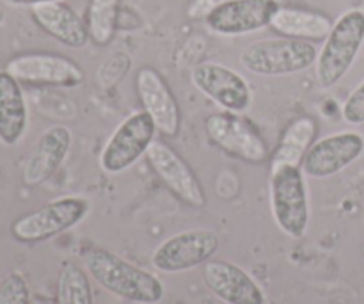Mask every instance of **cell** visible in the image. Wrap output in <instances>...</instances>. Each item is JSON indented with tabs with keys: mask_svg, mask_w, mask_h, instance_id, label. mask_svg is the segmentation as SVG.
<instances>
[{
	"mask_svg": "<svg viewBox=\"0 0 364 304\" xmlns=\"http://www.w3.org/2000/svg\"><path fill=\"white\" fill-rule=\"evenodd\" d=\"M55 304H92L91 281L75 263H66L57 280Z\"/></svg>",
	"mask_w": 364,
	"mask_h": 304,
	"instance_id": "obj_22",
	"label": "cell"
},
{
	"mask_svg": "<svg viewBox=\"0 0 364 304\" xmlns=\"http://www.w3.org/2000/svg\"><path fill=\"white\" fill-rule=\"evenodd\" d=\"M219 249V237L206 228H194L160 242L151 256L156 271L166 274L187 273L213 258Z\"/></svg>",
	"mask_w": 364,
	"mask_h": 304,
	"instance_id": "obj_8",
	"label": "cell"
},
{
	"mask_svg": "<svg viewBox=\"0 0 364 304\" xmlns=\"http://www.w3.org/2000/svg\"><path fill=\"white\" fill-rule=\"evenodd\" d=\"M146 160L156 177L180 201L192 209H203L206 205V194L192 167L178 155L169 145L155 139L146 152Z\"/></svg>",
	"mask_w": 364,
	"mask_h": 304,
	"instance_id": "obj_11",
	"label": "cell"
},
{
	"mask_svg": "<svg viewBox=\"0 0 364 304\" xmlns=\"http://www.w3.org/2000/svg\"><path fill=\"white\" fill-rule=\"evenodd\" d=\"M191 80L198 91L226 112L242 114L251 107V85L233 68L206 61L192 70Z\"/></svg>",
	"mask_w": 364,
	"mask_h": 304,
	"instance_id": "obj_9",
	"label": "cell"
},
{
	"mask_svg": "<svg viewBox=\"0 0 364 304\" xmlns=\"http://www.w3.org/2000/svg\"><path fill=\"white\" fill-rule=\"evenodd\" d=\"M277 0H228L205 18V25L217 36H245L270 27L279 9Z\"/></svg>",
	"mask_w": 364,
	"mask_h": 304,
	"instance_id": "obj_13",
	"label": "cell"
},
{
	"mask_svg": "<svg viewBox=\"0 0 364 304\" xmlns=\"http://www.w3.org/2000/svg\"><path fill=\"white\" fill-rule=\"evenodd\" d=\"M135 89L142 110L149 114L156 130L164 137H176L181 130V109L166 78L151 66H144L135 75Z\"/></svg>",
	"mask_w": 364,
	"mask_h": 304,
	"instance_id": "obj_14",
	"label": "cell"
},
{
	"mask_svg": "<svg viewBox=\"0 0 364 304\" xmlns=\"http://www.w3.org/2000/svg\"><path fill=\"white\" fill-rule=\"evenodd\" d=\"M318 48L304 39L274 38L251 43L242 52L240 64L259 77H284L301 73L316 64Z\"/></svg>",
	"mask_w": 364,
	"mask_h": 304,
	"instance_id": "obj_4",
	"label": "cell"
},
{
	"mask_svg": "<svg viewBox=\"0 0 364 304\" xmlns=\"http://www.w3.org/2000/svg\"><path fill=\"white\" fill-rule=\"evenodd\" d=\"M119 21V0H91L87 11L89 39L96 46L112 43Z\"/></svg>",
	"mask_w": 364,
	"mask_h": 304,
	"instance_id": "obj_21",
	"label": "cell"
},
{
	"mask_svg": "<svg viewBox=\"0 0 364 304\" xmlns=\"http://www.w3.org/2000/svg\"><path fill=\"white\" fill-rule=\"evenodd\" d=\"M87 199L82 196H64L34 212L18 217L11 226V234L18 242L38 244L75 228L87 217Z\"/></svg>",
	"mask_w": 364,
	"mask_h": 304,
	"instance_id": "obj_5",
	"label": "cell"
},
{
	"mask_svg": "<svg viewBox=\"0 0 364 304\" xmlns=\"http://www.w3.org/2000/svg\"><path fill=\"white\" fill-rule=\"evenodd\" d=\"M361 255H363V258H364V246L361 248Z\"/></svg>",
	"mask_w": 364,
	"mask_h": 304,
	"instance_id": "obj_28",
	"label": "cell"
},
{
	"mask_svg": "<svg viewBox=\"0 0 364 304\" xmlns=\"http://www.w3.org/2000/svg\"><path fill=\"white\" fill-rule=\"evenodd\" d=\"M364 45V9H348L333 23L329 36L316 57V78L323 89L336 85L354 61L358 59Z\"/></svg>",
	"mask_w": 364,
	"mask_h": 304,
	"instance_id": "obj_2",
	"label": "cell"
},
{
	"mask_svg": "<svg viewBox=\"0 0 364 304\" xmlns=\"http://www.w3.org/2000/svg\"><path fill=\"white\" fill-rule=\"evenodd\" d=\"M34 23L45 34L70 48H84L89 39L87 23L77 14L73 7L64 2H46L31 7Z\"/></svg>",
	"mask_w": 364,
	"mask_h": 304,
	"instance_id": "obj_17",
	"label": "cell"
},
{
	"mask_svg": "<svg viewBox=\"0 0 364 304\" xmlns=\"http://www.w3.org/2000/svg\"><path fill=\"white\" fill-rule=\"evenodd\" d=\"M334 21L318 11L299 9V7H279L270 21V28L283 38L304 39V41H323L329 36Z\"/></svg>",
	"mask_w": 364,
	"mask_h": 304,
	"instance_id": "obj_19",
	"label": "cell"
},
{
	"mask_svg": "<svg viewBox=\"0 0 364 304\" xmlns=\"http://www.w3.org/2000/svg\"><path fill=\"white\" fill-rule=\"evenodd\" d=\"M4 21H6V11H4V7H0V27L4 25Z\"/></svg>",
	"mask_w": 364,
	"mask_h": 304,
	"instance_id": "obj_27",
	"label": "cell"
},
{
	"mask_svg": "<svg viewBox=\"0 0 364 304\" xmlns=\"http://www.w3.org/2000/svg\"><path fill=\"white\" fill-rule=\"evenodd\" d=\"M28 127V107L21 82L0 70V145L16 146Z\"/></svg>",
	"mask_w": 364,
	"mask_h": 304,
	"instance_id": "obj_18",
	"label": "cell"
},
{
	"mask_svg": "<svg viewBox=\"0 0 364 304\" xmlns=\"http://www.w3.org/2000/svg\"><path fill=\"white\" fill-rule=\"evenodd\" d=\"M341 116L348 125H364V80L345 100Z\"/></svg>",
	"mask_w": 364,
	"mask_h": 304,
	"instance_id": "obj_24",
	"label": "cell"
},
{
	"mask_svg": "<svg viewBox=\"0 0 364 304\" xmlns=\"http://www.w3.org/2000/svg\"><path fill=\"white\" fill-rule=\"evenodd\" d=\"M205 132L210 141L228 155L247 164H265L269 146L258 128L240 114L215 112L205 120Z\"/></svg>",
	"mask_w": 364,
	"mask_h": 304,
	"instance_id": "obj_7",
	"label": "cell"
},
{
	"mask_svg": "<svg viewBox=\"0 0 364 304\" xmlns=\"http://www.w3.org/2000/svg\"><path fill=\"white\" fill-rule=\"evenodd\" d=\"M316 121L313 117L302 116L291 121L281 134L279 142L276 146L270 167L279 166H297L301 167L306 153L309 152L316 137Z\"/></svg>",
	"mask_w": 364,
	"mask_h": 304,
	"instance_id": "obj_20",
	"label": "cell"
},
{
	"mask_svg": "<svg viewBox=\"0 0 364 304\" xmlns=\"http://www.w3.org/2000/svg\"><path fill=\"white\" fill-rule=\"evenodd\" d=\"M84 266L100 287L130 303L156 304L166 294L160 278L139 269L109 249L91 248L85 251Z\"/></svg>",
	"mask_w": 364,
	"mask_h": 304,
	"instance_id": "obj_1",
	"label": "cell"
},
{
	"mask_svg": "<svg viewBox=\"0 0 364 304\" xmlns=\"http://www.w3.org/2000/svg\"><path fill=\"white\" fill-rule=\"evenodd\" d=\"M6 70L16 80L32 85L52 88H78L84 84L85 73L70 57L57 53H21L6 64Z\"/></svg>",
	"mask_w": 364,
	"mask_h": 304,
	"instance_id": "obj_10",
	"label": "cell"
},
{
	"mask_svg": "<svg viewBox=\"0 0 364 304\" xmlns=\"http://www.w3.org/2000/svg\"><path fill=\"white\" fill-rule=\"evenodd\" d=\"M28 285L20 273H11L0 283V304H28Z\"/></svg>",
	"mask_w": 364,
	"mask_h": 304,
	"instance_id": "obj_23",
	"label": "cell"
},
{
	"mask_svg": "<svg viewBox=\"0 0 364 304\" xmlns=\"http://www.w3.org/2000/svg\"><path fill=\"white\" fill-rule=\"evenodd\" d=\"M11 6H25L32 7L38 6V4H46V2H64V0H7Z\"/></svg>",
	"mask_w": 364,
	"mask_h": 304,
	"instance_id": "obj_26",
	"label": "cell"
},
{
	"mask_svg": "<svg viewBox=\"0 0 364 304\" xmlns=\"http://www.w3.org/2000/svg\"><path fill=\"white\" fill-rule=\"evenodd\" d=\"M71 142H73V135L70 128L64 125H53L46 128L34 142V148L31 150L25 160L23 184L28 187H36L48 180L66 160Z\"/></svg>",
	"mask_w": 364,
	"mask_h": 304,
	"instance_id": "obj_15",
	"label": "cell"
},
{
	"mask_svg": "<svg viewBox=\"0 0 364 304\" xmlns=\"http://www.w3.org/2000/svg\"><path fill=\"white\" fill-rule=\"evenodd\" d=\"M203 278L217 298L226 304H265L259 285L242 267L224 260H210L203 267Z\"/></svg>",
	"mask_w": 364,
	"mask_h": 304,
	"instance_id": "obj_16",
	"label": "cell"
},
{
	"mask_svg": "<svg viewBox=\"0 0 364 304\" xmlns=\"http://www.w3.org/2000/svg\"><path fill=\"white\" fill-rule=\"evenodd\" d=\"M270 210L277 228L290 239H302L311 219L306 174L297 166L270 167Z\"/></svg>",
	"mask_w": 364,
	"mask_h": 304,
	"instance_id": "obj_3",
	"label": "cell"
},
{
	"mask_svg": "<svg viewBox=\"0 0 364 304\" xmlns=\"http://www.w3.org/2000/svg\"><path fill=\"white\" fill-rule=\"evenodd\" d=\"M156 127L148 112L135 110L112 132L100 153V167L107 174H119L130 169L155 141Z\"/></svg>",
	"mask_w": 364,
	"mask_h": 304,
	"instance_id": "obj_6",
	"label": "cell"
},
{
	"mask_svg": "<svg viewBox=\"0 0 364 304\" xmlns=\"http://www.w3.org/2000/svg\"><path fill=\"white\" fill-rule=\"evenodd\" d=\"M226 2L228 0H191L187 7V16L191 20H205L213 9Z\"/></svg>",
	"mask_w": 364,
	"mask_h": 304,
	"instance_id": "obj_25",
	"label": "cell"
},
{
	"mask_svg": "<svg viewBox=\"0 0 364 304\" xmlns=\"http://www.w3.org/2000/svg\"><path fill=\"white\" fill-rule=\"evenodd\" d=\"M364 153V137L359 132L343 130L326 135L311 145L301 164L306 177L323 180L347 169Z\"/></svg>",
	"mask_w": 364,
	"mask_h": 304,
	"instance_id": "obj_12",
	"label": "cell"
}]
</instances>
